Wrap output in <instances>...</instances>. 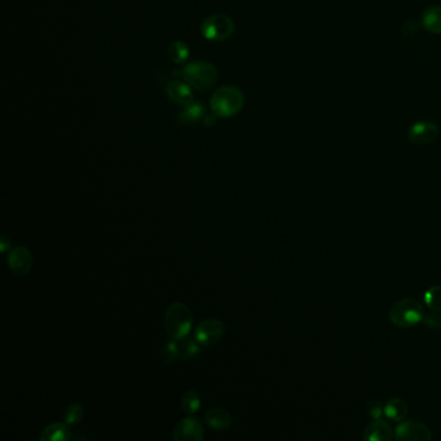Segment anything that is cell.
I'll use <instances>...</instances> for the list:
<instances>
[{
  "mask_svg": "<svg viewBox=\"0 0 441 441\" xmlns=\"http://www.w3.org/2000/svg\"><path fill=\"white\" fill-rule=\"evenodd\" d=\"M368 413H369V416H371V418L379 419V417H380L382 413H383V408L380 406V402H369V405H368Z\"/></svg>",
  "mask_w": 441,
  "mask_h": 441,
  "instance_id": "obj_24",
  "label": "cell"
},
{
  "mask_svg": "<svg viewBox=\"0 0 441 441\" xmlns=\"http://www.w3.org/2000/svg\"><path fill=\"white\" fill-rule=\"evenodd\" d=\"M65 422L63 423H52L47 426L43 433H40L42 441H68L71 437L70 431Z\"/></svg>",
  "mask_w": 441,
  "mask_h": 441,
  "instance_id": "obj_14",
  "label": "cell"
},
{
  "mask_svg": "<svg viewBox=\"0 0 441 441\" xmlns=\"http://www.w3.org/2000/svg\"><path fill=\"white\" fill-rule=\"evenodd\" d=\"M425 323L427 326H430L433 329H441V318L439 316H428V317H426Z\"/></svg>",
  "mask_w": 441,
  "mask_h": 441,
  "instance_id": "obj_25",
  "label": "cell"
},
{
  "mask_svg": "<svg viewBox=\"0 0 441 441\" xmlns=\"http://www.w3.org/2000/svg\"><path fill=\"white\" fill-rule=\"evenodd\" d=\"M225 328L220 320L209 318L198 323L194 331V338L197 339L202 346H213L223 338Z\"/></svg>",
  "mask_w": 441,
  "mask_h": 441,
  "instance_id": "obj_6",
  "label": "cell"
},
{
  "mask_svg": "<svg viewBox=\"0 0 441 441\" xmlns=\"http://www.w3.org/2000/svg\"><path fill=\"white\" fill-rule=\"evenodd\" d=\"M205 421L213 430H218V431H225L230 428V426L233 423L232 416L223 408H211L207 410Z\"/></svg>",
  "mask_w": 441,
  "mask_h": 441,
  "instance_id": "obj_13",
  "label": "cell"
},
{
  "mask_svg": "<svg viewBox=\"0 0 441 441\" xmlns=\"http://www.w3.org/2000/svg\"><path fill=\"white\" fill-rule=\"evenodd\" d=\"M178 73V75L182 77L184 82H187L193 89L197 91H207L213 88L219 79L218 68L209 61L187 63Z\"/></svg>",
  "mask_w": 441,
  "mask_h": 441,
  "instance_id": "obj_2",
  "label": "cell"
},
{
  "mask_svg": "<svg viewBox=\"0 0 441 441\" xmlns=\"http://www.w3.org/2000/svg\"><path fill=\"white\" fill-rule=\"evenodd\" d=\"M383 413L391 421L402 422V421H404V418L406 417V414H408V405L402 399L394 397V399L387 402L385 408H383Z\"/></svg>",
  "mask_w": 441,
  "mask_h": 441,
  "instance_id": "obj_15",
  "label": "cell"
},
{
  "mask_svg": "<svg viewBox=\"0 0 441 441\" xmlns=\"http://www.w3.org/2000/svg\"><path fill=\"white\" fill-rule=\"evenodd\" d=\"M235 30H236L235 21L224 13L209 16L201 25V32L204 38L210 42H224L229 39Z\"/></svg>",
  "mask_w": 441,
  "mask_h": 441,
  "instance_id": "obj_5",
  "label": "cell"
},
{
  "mask_svg": "<svg viewBox=\"0 0 441 441\" xmlns=\"http://www.w3.org/2000/svg\"><path fill=\"white\" fill-rule=\"evenodd\" d=\"M161 359L167 365L176 363V360L180 359V349H179V342L173 339L171 342L166 343L163 348L161 349Z\"/></svg>",
  "mask_w": 441,
  "mask_h": 441,
  "instance_id": "obj_20",
  "label": "cell"
},
{
  "mask_svg": "<svg viewBox=\"0 0 441 441\" xmlns=\"http://www.w3.org/2000/svg\"><path fill=\"white\" fill-rule=\"evenodd\" d=\"M178 342H179V349H180V360H184V361L194 359L202 351L201 348L202 344L196 338L185 337Z\"/></svg>",
  "mask_w": 441,
  "mask_h": 441,
  "instance_id": "obj_18",
  "label": "cell"
},
{
  "mask_svg": "<svg viewBox=\"0 0 441 441\" xmlns=\"http://www.w3.org/2000/svg\"><path fill=\"white\" fill-rule=\"evenodd\" d=\"M215 118H216V117H215L213 114H209V116L206 114L205 117H204V122H205L206 126H213V125H215Z\"/></svg>",
  "mask_w": 441,
  "mask_h": 441,
  "instance_id": "obj_27",
  "label": "cell"
},
{
  "mask_svg": "<svg viewBox=\"0 0 441 441\" xmlns=\"http://www.w3.org/2000/svg\"><path fill=\"white\" fill-rule=\"evenodd\" d=\"M244 92L235 86L218 88L210 100V109L216 118H232L244 109Z\"/></svg>",
  "mask_w": 441,
  "mask_h": 441,
  "instance_id": "obj_1",
  "label": "cell"
},
{
  "mask_svg": "<svg viewBox=\"0 0 441 441\" xmlns=\"http://www.w3.org/2000/svg\"><path fill=\"white\" fill-rule=\"evenodd\" d=\"M395 437L397 440L425 441L431 440L433 435L428 427L418 422H404L396 428Z\"/></svg>",
  "mask_w": 441,
  "mask_h": 441,
  "instance_id": "obj_11",
  "label": "cell"
},
{
  "mask_svg": "<svg viewBox=\"0 0 441 441\" xmlns=\"http://www.w3.org/2000/svg\"><path fill=\"white\" fill-rule=\"evenodd\" d=\"M85 417V409L79 404H71L63 411V422L66 425H78Z\"/></svg>",
  "mask_w": 441,
  "mask_h": 441,
  "instance_id": "obj_22",
  "label": "cell"
},
{
  "mask_svg": "<svg viewBox=\"0 0 441 441\" xmlns=\"http://www.w3.org/2000/svg\"><path fill=\"white\" fill-rule=\"evenodd\" d=\"M423 318V308L416 299L399 300L390 309V320L399 328H410L421 323Z\"/></svg>",
  "mask_w": 441,
  "mask_h": 441,
  "instance_id": "obj_4",
  "label": "cell"
},
{
  "mask_svg": "<svg viewBox=\"0 0 441 441\" xmlns=\"http://www.w3.org/2000/svg\"><path fill=\"white\" fill-rule=\"evenodd\" d=\"M163 325L166 333L173 339L180 340L188 337L193 328V315L190 307L180 302L173 303L166 309Z\"/></svg>",
  "mask_w": 441,
  "mask_h": 441,
  "instance_id": "obj_3",
  "label": "cell"
},
{
  "mask_svg": "<svg viewBox=\"0 0 441 441\" xmlns=\"http://www.w3.org/2000/svg\"><path fill=\"white\" fill-rule=\"evenodd\" d=\"M167 52H168L170 60L178 65H182L190 58V47L182 40H173V43L168 46Z\"/></svg>",
  "mask_w": 441,
  "mask_h": 441,
  "instance_id": "obj_19",
  "label": "cell"
},
{
  "mask_svg": "<svg viewBox=\"0 0 441 441\" xmlns=\"http://www.w3.org/2000/svg\"><path fill=\"white\" fill-rule=\"evenodd\" d=\"M363 437L369 441H388L394 437V435L391 426L385 421L377 419L365 428Z\"/></svg>",
  "mask_w": 441,
  "mask_h": 441,
  "instance_id": "obj_12",
  "label": "cell"
},
{
  "mask_svg": "<svg viewBox=\"0 0 441 441\" xmlns=\"http://www.w3.org/2000/svg\"><path fill=\"white\" fill-rule=\"evenodd\" d=\"M0 247H1V251L7 252L8 249H11V240H9L8 237L6 236V235H3L1 236V240H0Z\"/></svg>",
  "mask_w": 441,
  "mask_h": 441,
  "instance_id": "obj_26",
  "label": "cell"
},
{
  "mask_svg": "<svg viewBox=\"0 0 441 441\" xmlns=\"http://www.w3.org/2000/svg\"><path fill=\"white\" fill-rule=\"evenodd\" d=\"M9 269L18 277L26 276L32 268V255L24 246L15 247L8 255Z\"/></svg>",
  "mask_w": 441,
  "mask_h": 441,
  "instance_id": "obj_9",
  "label": "cell"
},
{
  "mask_svg": "<svg viewBox=\"0 0 441 441\" xmlns=\"http://www.w3.org/2000/svg\"><path fill=\"white\" fill-rule=\"evenodd\" d=\"M166 95L171 100V103L179 105L182 108L190 106L194 103V97L192 92V87L184 80H173L166 86Z\"/></svg>",
  "mask_w": 441,
  "mask_h": 441,
  "instance_id": "obj_10",
  "label": "cell"
},
{
  "mask_svg": "<svg viewBox=\"0 0 441 441\" xmlns=\"http://www.w3.org/2000/svg\"><path fill=\"white\" fill-rule=\"evenodd\" d=\"M425 302L433 311L441 312V286H433L426 292Z\"/></svg>",
  "mask_w": 441,
  "mask_h": 441,
  "instance_id": "obj_23",
  "label": "cell"
},
{
  "mask_svg": "<svg viewBox=\"0 0 441 441\" xmlns=\"http://www.w3.org/2000/svg\"><path fill=\"white\" fill-rule=\"evenodd\" d=\"M422 24L427 32L441 34V7L435 6L426 9L422 15Z\"/></svg>",
  "mask_w": 441,
  "mask_h": 441,
  "instance_id": "obj_17",
  "label": "cell"
},
{
  "mask_svg": "<svg viewBox=\"0 0 441 441\" xmlns=\"http://www.w3.org/2000/svg\"><path fill=\"white\" fill-rule=\"evenodd\" d=\"M439 134H440L439 127L436 126L433 122L421 120L410 127L408 137H409L410 142L425 147L428 144H433L439 137Z\"/></svg>",
  "mask_w": 441,
  "mask_h": 441,
  "instance_id": "obj_8",
  "label": "cell"
},
{
  "mask_svg": "<svg viewBox=\"0 0 441 441\" xmlns=\"http://www.w3.org/2000/svg\"><path fill=\"white\" fill-rule=\"evenodd\" d=\"M204 437L205 430L197 418H182L173 428V439L175 441H202Z\"/></svg>",
  "mask_w": 441,
  "mask_h": 441,
  "instance_id": "obj_7",
  "label": "cell"
},
{
  "mask_svg": "<svg viewBox=\"0 0 441 441\" xmlns=\"http://www.w3.org/2000/svg\"><path fill=\"white\" fill-rule=\"evenodd\" d=\"M205 116L206 109L204 104L199 103V101H194V103L190 104V106L184 108V111L179 114L178 120L182 125H192V123H196L198 120L204 119Z\"/></svg>",
  "mask_w": 441,
  "mask_h": 441,
  "instance_id": "obj_16",
  "label": "cell"
},
{
  "mask_svg": "<svg viewBox=\"0 0 441 441\" xmlns=\"http://www.w3.org/2000/svg\"><path fill=\"white\" fill-rule=\"evenodd\" d=\"M182 410L185 413H188V414L197 413L199 408H201V397H199V395L196 391H193V390L187 391L185 394L182 395Z\"/></svg>",
  "mask_w": 441,
  "mask_h": 441,
  "instance_id": "obj_21",
  "label": "cell"
}]
</instances>
